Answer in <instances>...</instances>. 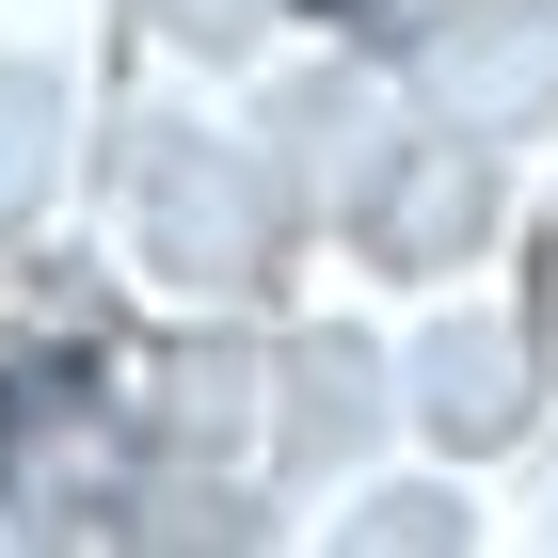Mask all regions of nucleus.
<instances>
[{"label":"nucleus","mask_w":558,"mask_h":558,"mask_svg":"<svg viewBox=\"0 0 558 558\" xmlns=\"http://www.w3.org/2000/svg\"><path fill=\"white\" fill-rule=\"evenodd\" d=\"M0 495H16V511H48V526L112 495V367L48 351L33 384H16V430H0Z\"/></svg>","instance_id":"f257e3e1"},{"label":"nucleus","mask_w":558,"mask_h":558,"mask_svg":"<svg viewBox=\"0 0 558 558\" xmlns=\"http://www.w3.org/2000/svg\"><path fill=\"white\" fill-rule=\"evenodd\" d=\"M430 96H447L463 129H526L558 96V0H463V16L430 33Z\"/></svg>","instance_id":"f03ea898"},{"label":"nucleus","mask_w":558,"mask_h":558,"mask_svg":"<svg viewBox=\"0 0 558 558\" xmlns=\"http://www.w3.org/2000/svg\"><path fill=\"white\" fill-rule=\"evenodd\" d=\"M430 415H447V430H511V351H463V336H447V367H430Z\"/></svg>","instance_id":"7ed1b4c3"},{"label":"nucleus","mask_w":558,"mask_h":558,"mask_svg":"<svg viewBox=\"0 0 558 558\" xmlns=\"http://www.w3.org/2000/svg\"><path fill=\"white\" fill-rule=\"evenodd\" d=\"M33 160H48V96H33V81H0V208L33 192Z\"/></svg>","instance_id":"20e7f679"},{"label":"nucleus","mask_w":558,"mask_h":558,"mask_svg":"<svg viewBox=\"0 0 558 558\" xmlns=\"http://www.w3.org/2000/svg\"><path fill=\"white\" fill-rule=\"evenodd\" d=\"M240 16H256V0H175V33H240Z\"/></svg>","instance_id":"39448f33"},{"label":"nucleus","mask_w":558,"mask_h":558,"mask_svg":"<svg viewBox=\"0 0 558 558\" xmlns=\"http://www.w3.org/2000/svg\"><path fill=\"white\" fill-rule=\"evenodd\" d=\"M319 16H384V0H319Z\"/></svg>","instance_id":"423d86ee"},{"label":"nucleus","mask_w":558,"mask_h":558,"mask_svg":"<svg viewBox=\"0 0 558 558\" xmlns=\"http://www.w3.org/2000/svg\"><path fill=\"white\" fill-rule=\"evenodd\" d=\"M543 336H558V288H543Z\"/></svg>","instance_id":"0eeeda50"}]
</instances>
